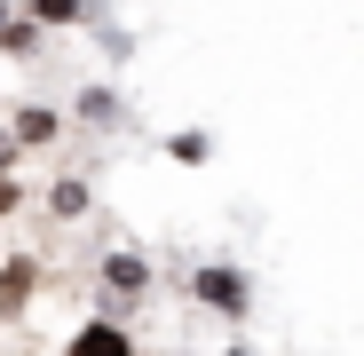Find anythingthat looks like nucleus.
Wrapping results in <instances>:
<instances>
[{
	"label": "nucleus",
	"mask_w": 364,
	"mask_h": 356,
	"mask_svg": "<svg viewBox=\"0 0 364 356\" xmlns=\"http://www.w3.org/2000/svg\"><path fill=\"white\" fill-rule=\"evenodd\" d=\"M87 0H32V24H80Z\"/></svg>",
	"instance_id": "nucleus-8"
},
{
	"label": "nucleus",
	"mask_w": 364,
	"mask_h": 356,
	"mask_svg": "<svg viewBox=\"0 0 364 356\" xmlns=\"http://www.w3.org/2000/svg\"><path fill=\"white\" fill-rule=\"evenodd\" d=\"M64 356H143V348H135V333L119 325V317H87V325L64 340Z\"/></svg>",
	"instance_id": "nucleus-3"
},
{
	"label": "nucleus",
	"mask_w": 364,
	"mask_h": 356,
	"mask_svg": "<svg viewBox=\"0 0 364 356\" xmlns=\"http://www.w3.org/2000/svg\"><path fill=\"white\" fill-rule=\"evenodd\" d=\"M103 301L111 309H135V301H151V261L143 254H127V246H119V254H103Z\"/></svg>",
	"instance_id": "nucleus-2"
},
{
	"label": "nucleus",
	"mask_w": 364,
	"mask_h": 356,
	"mask_svg": "<svg viewBox=\"0 0 364 356\" xmlns=\"http://www.w3.org/2000/svg\"><path fill=\"white\" fill-rule=\"evenodd\" d=\"M166 158H174V166H206V135H198V127L166 135Z\"/></svg>",
	"instance_id": "nucleus-6"
},
{
	"label": "nucleus",
	"mask_w": 364,
	"mask_h": 356,
	"mask_svg": "<svg viewBox=\"0 0 364 356\" xmlns=\"http://www.w3.org/2000/svg\"><path fill=\"white\" fill-rule=\"evenodd\" d=\"M16 143H55V111L48 103H24L16 111Z\"/></svg>",
	"instance_id": "nucleus-5"
},
{
	"label": "nucleus",
	"mask_w": 364,
	"mask_h": 356,
	"mask_svg": "<svg viewBox=\"0 0 364 356\" xmlns=\"http://www.w3.org/2000/svg\"><path fill=\"white\" fill-rule=\"evenodd\" d=\"M16 206H24V190H16V174H0V222H9Z\"/></svg>",
	"instance_id": "nucleus-9"
},
{
	"label": "nucleus",
	"mask_w": 364,
	"mask_h": 356,
	"mask_svg": "<svg viewBox=\"0 0 364 356\" xmlns=\"http://www.w3.org/2000/svg\"><path fill=\"white\" fill-rule=\"evenodd\" d=\"M48 206H55V222H80V214H87V183H55Z\"/></svg>",
	"instance_id": "nucleus-7"
},
{
	"label": "nucleus",
	"mask_w": 364,
	"mask_h": 356,
	"mask_svg": "<svg viewBox=\"0 0 364 356\" xmlns=\"http://www.w3.org/2000/svg\"><path fill=\"white\" fill-rule=\"evenodd\" d=\"M191 293H198V309H214V317H230V325L254 309V285H246V269H230V261L191 269Z\"/></svg>",
	"instance_id": "nucleus-1"
},
{
	"label": "nucleus",
	"mask_w": 364,
	"mask_h": 356,
	"mask_svg": "<svg viewBox=\"0 0 364 356\" xmlns=\"http://www.w3.org/2000/svg\"><path fill=\"white\" fill-rule=\"evenodd\" d=\"M32 293H40V261L32 254H9V261H0V317H24Z\"/></svg>",
	"instance_id": "nucleus-4"
},
{
	"label": "nucleus",
	"mask_w": 364,
	"mask_h": 356,
	"mask_svg": "<svg viewBox=\"0 0 364 356\" xmlns=\"http://www.w3.org/2000/svg\"><path fill=\"white\" fill-rule=\"evenodd\" d=\"M222 356H254V348H222Z\"/></svg>",
	"instance_id": "nucleus-10"
}]
</instances>
